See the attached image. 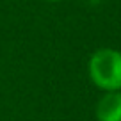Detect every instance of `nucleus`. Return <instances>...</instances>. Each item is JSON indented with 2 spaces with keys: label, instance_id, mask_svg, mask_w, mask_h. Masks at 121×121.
I'll return each mask as SVG.
<instances>
[{
  "label": "nucleus",
  "instance_id": "1",
  "mask_svg": "<svg viewBox=\"0 0 121 121\" xmlns=\"http://www.w3.org/2000/svg\"><path fill=\"white\" fill-rule=\"evenodd\" d=\"M87 75L102 93L121 91V52L110 46L95 50L87 60Z\"/></svg>",
  "mask_w": 121,
  "mask_h": 121
},
{
  "label": "nucleus",
  "instance_id": "2",
  "mask_svg": "<svg viewBox=\"0 0 121 121\" xmlns=\"http://www.w3.org/2000/svg\"><path fill=\"white\" fill-rule=\"evenodd\" d=\"M96 121H121V91L102 93L95 107Z\"/></svg>",
  "mask_w": 121,
  "mask_h": 121
},
{
  "label": "nucleus",
  "instance_id": "3",
  "mask_svg": "<svg viewBox=\"0 0 121 121\" xmlns=\"http://www.w3.org/2000/svg\"><path fill=\"white\" fill-rule=\"evenodd\" d=\"M46 2H62V0H46Z\"/></svg>",
  "mask_w": 121,
  "mask_h": 121
}]
</instances>
